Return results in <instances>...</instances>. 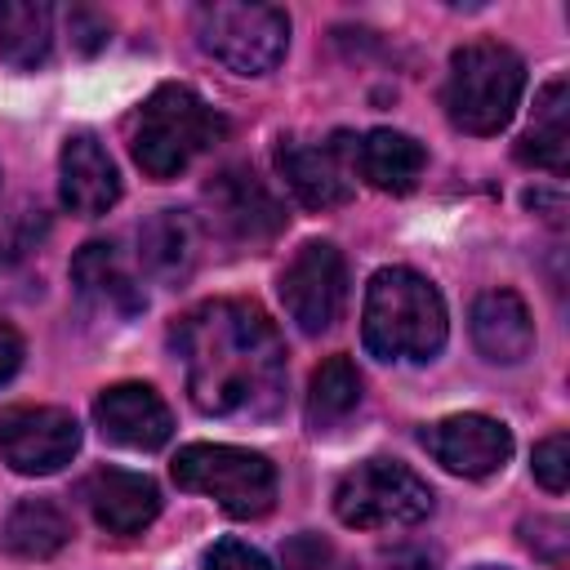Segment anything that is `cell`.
Here are the masks:
<instances>
[{
	"instance_id": "5",
	"label": "cell",
	"mask_w": 570,
	"mask_h": 570,
	"mask_svg": "<svg viewBox=\"0 0 570 570\" xmlns=\"http://www.w3.org/2000/svg\"><path fill=\"white\" fill-rule=\"evenodd\" d=\"M174 481L191 494L214 499L227 517H267L276 503V468L272 459H263L258 450H240V445H183L174 454Z\"/></svg>"
},
{
	"instance_id": "8",
	"label": "cell",
	"mask_w": 570,
	"mask_h": 570,
	"mask_svg": "<svg viewBox=\"0 0 570 570\" xmlns=\"http://www.w3.org/2000/svg\"><path fill=\"white\" fill-rule=\"evenodd\" d=\"M347 298V263L330 240H307L281 272V303L303 334H325Z\"/></svg>"
},
{
	"instance_id": "14",
	"label": "cell",
	"mask_w": 570,
	"mask_h": 570,
	"mask_svg": "<svg viewBox=\"0 0 570 570\" xmlns=\"http://www.w3.org/2000/svg\"><path fill=\"white\" fill-rule=\"evenodd\" d=\"M71 285L85 303V312H94L98 321H134L147 298H142V285L134 281V272L120 263L116 245L111 240H89L80 245V254L71 258Z\"/></svg>"
},
{
	"instance_id": "20",
	"label": "cell",
	"mask_w": 570,
	"mask_h": 570,
	"mask_svg": "<svg viewBox=\"0 0 570 570\" xmlns=\"http://www.w3.org/2000/svg\"><path fill=\"white\" fill-rule=\"evenodd\" d=\"M570 107H566V76L548 80L539 102H534V125L521 134L517 142V160L548 169V174H566L570 165Z\"/></svg>"
},
{
	"instance_id": "17",
	"label": "cell",
	"mask_w": 570,
	"mask_h": 570,
	"mask_svg": "<svg viewBox=\"0 0 570 570\" xmlns=\"http://www.w3.org/2000/svg\"><path fill=\"white\" fill-rule=\"evenodd\" d=\"M472 343L494 365H517L534 347V321L517 289H485L472 303Z\"/></svg>"
},
{
	"instance_id": "15",
	"label": "cell",
	"mask_w": 570,
	"mask_h": 570,
	"mask_svg": "<svg viewBox=\"0 0 570 570\" xmlns=\"http://www.w3.org/2000/svg\"><path fill=\"white\" fill-rule=\"evenodd\" d=\"M80 499L89 508V517L107 530V534H138L156 521L160 512V490L151 476L142 472H125V468H94L80 481Z\"/></svg>"
},
{
	"instance_id": "30",
	"label": "cell",
	"mask_w": 570,
	"mask_h": 570,
	"mask_svg": "<svg viewBox=\"0 0 570 570\" xmlns=\"http://www.w3.org/2000/svg\"><path fill=\"white\" fill-rule=\"evenodd\" d=\"M481 570H499V566H481Z\"/></svg>"
},
{
	"instance_id": "9",
	"label": "cell",
	"mask_w": 570,
	"mask_h": 570,
	"mask_svg": "<svg viewBox=\"0 0 570 570\" xmlns=\"http://www.w3.org/2000/svg\"><path fill=\"white\" fill-rule=\"evenodd\" d=\"M80 450V423L58 405L0 410V459L22 476H49Z\"/></svg>"
},
{
	"instance_id": "26",
	"label": "cell",
	"mask_w": 570,
	"mask_h": 570,
	"mask_svg": "<svg viewBox=\"0 0 570 570\" xmlns=\"http://www.w3.org/2000/svg\"><path fill=\"white\" fill-rule=\"evenodd\" d=\"M205 570H272L267 557L240 539H218L209 552H205Z\"/></svg>"
},
{
	"instance_id": "1",
	"label": "cell",
	"mask_w": 570,
	"mask_h": 570,
	"mask_svg": "<svg viewBox=\"0 0 570 570\" xmlns=\"http://www.w3.org/2000/svg\"><path fill=\"white\" fill-rule=\"evenodd\" d=\"M196 410L218 419H272L285 401V343L267 312L245 298L191 307L169 330Z\"/></svg>"
},
{
	"instance_id": "19",
	"label": "cell",
	"mask_w": 570,
	"mask_h": 570,
	"mask_svg": "<svg viewBox=\"0 0 570 570\" xmlns=\"http://www.w3.org/2000/svg\"><path fill=\"white\" fill-rule=\"evenodd\" d=\"M423 165H428V151L401 129H370L365 138H352V169L379 191H392V196L410 191Z\"/></svg>"
},
{
	"instance_id": "7",
	"label": "cell",
	"mask_w": 570,
	"mask_h": 570,
	"mask_svg": "<svg viewBox=\"0 0 570 570\" xmlns=\"http://www.w3.org/2000/svg\"><path fill=\"white\" fill-rule=\"evenodd\" d=\"M196 40L209 58L232 67L236 76H263L285 58L289 18L276 4H200L196 9Z\"/></svg>"
},
{
	"instance_id": "24",
	"label": "cell",
	"mask_w": 570,
	"mask_h": 570,
	"mask_svg": "<svg viewBox=\"0 0 570 570\" xmlns=\"http://www.w3.org/2000/svg\"><path fill=\"white\" fill-rule=\"evenodd\" d=\"M534 481L548 494H566V485H570V441H566V432H552L534 445Z\"/></svg>"
},
{
	"instance_id": "13",
	"label": "cell",
	"mask_w": 570,
	"mask_h": 570,
	"mask_svg": "<svg viewBox=\"0 0 570 570\" xmlns=\"http://www.w3.org/2000/svg\"><path fill=\"white\" fill-rule=\"evenodd\" d=\"M94 423L125 450H160L174 432V414L151 383H111L94 401Z\"/></svg>"
},
{
	"instance_id": "25",
	"label": "cell",
	"mask_w": 570,
	"mask_h": 570,
	"mask_svg": "<svg viewBox=\"0 0 570 570\" xmlns=\"http://www.w3.org/2000/svg\"><path fill=\"white\" fill-rule=\"evenodd\" d=\"M281 561H285V570H343V557H338V548H334L330 539L312 534V530H303V534L285 539V548H281Z\"/></svg>"
},
{
	"instance_id": "10",
	"label": "cell",
	"mask_w": 570,
	"mask_h": 570,
	"mask_svg": "<svg viewBox=\"0 0 570 570\" xmlns=\"http://www.w3.org/2000/svg\"><path fill=\"white\" fill-rule=\"evenodd\" d=\"M205 205L214 214V227L232 245H267L285 227L281 200L263 187V178L245 165H227L205 183Z\"/></svg>"
},
{
	"instance_id": "23",
	"label": "cell",
	"mask_w": 570,
	"mask_h": 570,
	"mask_svg": "<svg viewBox=\"0 0 570 570\" xmlns=\"http://www.w3.org/2000/svg\"><path fill=\"white\" fill-rule=\"evenodd\" d=\"M361 405V374L347 356H325L307 383V428L334 432Z\"/></svg>"
},
{
	"instance_id": "6",
	"label": "cell",
	"mask_w": 570,
	"mask_h": 570,
	"mask_svg": "<svg viewBox=\"0 0 570 570\" xmlns=\"http://www.w3.org/2000/svg\"><path fill=\"white\" fill-rule=\"evenodd\" d=\"M428 512L432 485L396 459H365L334 485V517L352 530H401L419 525Z\"/></svg>"
},
{
	"instance_id": "21",
	"label": "cell",
	"mask_w": 570,
	"mask_h": 570,
	"mask_svg": "<svg viewBox=\"0 0 570 570\" xmlns=\"http://www.w3.org/2000/svg\"><path fill=\"white\" fill-rule=\"evenodd\" d=\"M71 539V521L53 499H22L4 521V552L22 561H49Z\"/></svg>"
},
{
	"instance_id": "4",
	"label": "cell",
	"mask_w": 570,
	"mask_h": 570,
	"mask_svg": "<svg viewBox=\"0 0 570 570\" xmlns=\"http://www.w3.org/2000/svg\"><path fill=\"white\" fill-rule=\"evenodd\" d=\"M525 89V62L517 49L499 40H472L450 53V76H445V116L463 134H499Z\"/></svg>"
},
{
	"instance_id": "29",
	"label": "cell",
	"mask_w": 570,
	"mask_h": 570,
	"mask_svg": "<svg viewBox=\"0 0 570 570\" xmlns=\"http://www.w3.org/2000/svg\"><path fill=\"white\" fill-rule=\"evenodd\" d=\"M71 31H80L76 36V45L85 49V53H94V49H102L107 45V22H98L94 13H85V9H76L71 13Z\"/></svg>"
},
{
	"instance_id": "12",
	"label": "cell",
	"mask_w": 570,
	"mask_h": 570,
	"mask_svg": "<svg viewBox=\"0 0 570 570\" xmlns=\"http://www.w3.org/2000/svg\"><path fill=\"white\" fill-rule=\"evenodd\" d=\"M419 441H423V450L441 468H450L459 476H490L512 454V432L499 419H490V414H450V419H436V423H428L419 432Z\"/></svg>"
},
{
	"instance_id": "28",
	"label": "cell",
	"mask_w": 570,
	"mask_h": 570,
	"mask_svg": "<svg viewBox=\"0 0 570 570\" xmlns=\"http://www.w3.org/2000/svg\"><path fill=\"white\" fill-rule=\"evenodd\" d=\"M18 365H22V338H18V330L0 316V383H9V379L18 374Z\"/></svg>"
},
{
	"instance_id": "18",
	"label": "cell",
	"mask_w": 570,
	"mask_h": 570,
	"mask_svg": "<svg viewBox=\"0 0 570 570\" xmlns=\"http://www.w3.org/2000/svg\"><path fill=\"white\" fill-rule=\"evenodd\" d=\"M138 258L160 285H183L200 263V223L187 209H156L138 227Z\"/></svg>"
},
{
	"instance_id": "11",
	"label": "cell",
	"mask_w": 570,
	"mask_h": 570,
	"mask_svg": "<svg viewBox=\"0 0 570 570\" xmlns=\"http://www.w3.org/2000/svg\"><path fill=\"white\" fill-rule=\"evenodd\" d=\"M276 165L289 183V191L307 209H334L352 200V138L334 134L330 142L307 138H281Z\"/></svg>"
},
{
	"instance_id": "3",
	"label": "cell",
	"mask_w": 570,
	"mask_h": 570,
	"mask_svg": "<svg viewBox=\"0 0 570 570\" xmlns=\"http://www.w3.org/2000/svg\"><path fill=\"white\" fill-rule=\"evenodd\" d=\"M227 134V120L187 85H160L134 116L129 151L138 169L156 183L178 178L200 151L218 147Z\"/></svg>"
},
{
	"instance_id": "22",
	"label": "cell",
	"mask_w": 570,
	"mask_h": 570,
	"mask_svg": "<svg viewBox=\"0 0 570 570\" xmlns=\"http://www.w3.org/2000/svg\"><path fill=\"white\" fill-rule=\"evenodd\" d=\"M53 49V9L45 0H0V58L9 67H40Z\"/></svg>"
},
{
	"instance_id": "16",
	"label": "cell",
	"mask_w": 570,
	"mask_h": 570,
	"mask_svg": "<svg viewBox=\"0 0 570 570\" xmlns=\"http://www.w3.org/2000/svg\"><path fill=\"white\" fill-rule=\"evenodd\" d=\"M58 191H62V205L80 218H98L120 200V174L94 134H71L62 142Z\"/></svg>"
},
{
	"instance_id": "27",
	"label": "cell",
	"mask_w": 570,
	"mask_h": 570,
	"mask_svg": "<svg viewBox=\"0 0 570 570\" xmlns=\"http://www.w3.org/2000/svg\"><path fill=\"white\" fill-rule=\"evenodd\" d=\"M525 543L539 557L561 561L566 557V521L561 517H534V521H525Z\"/></svg>"
},
{
	"instance_id": "2",
	"label": "cell",
	"mask_w": 570,
	"mask_h": 570,
	"mask_svg": "<svg viewBox=\"0 0 570 570\" xmlns=\"http://www.w3.org/2000/svg\"><path fill=\"white\" fill-rule=\"evenodd\" d=\"M445 303L414 267H383L365 285L361 338L379 361H432L445 347Z\"/></svg>"
}]
</instances>
